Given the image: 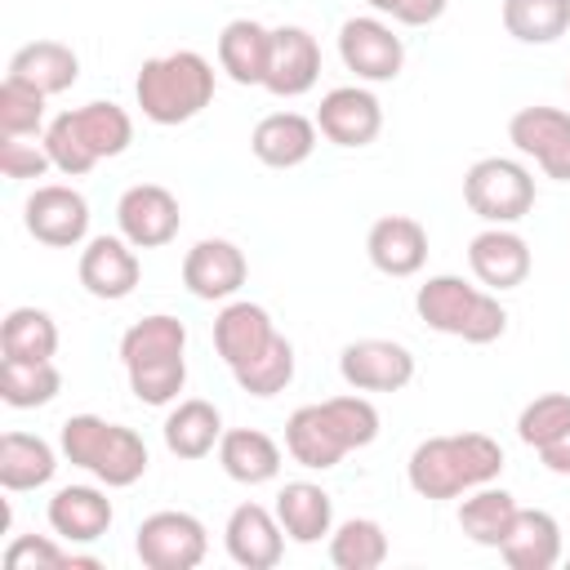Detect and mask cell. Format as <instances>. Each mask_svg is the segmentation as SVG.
<instances>
[{"mask_svg": "<svg viewBox=\"0 0 570 570\" xmlns=\"http://www.w3.org/2000/svg\"><path fill=\"white\" fill-rule=\"evenodd\" d=\"M503 450L485 432H454V436H428L414 445L405 463V481L419 499H459L476 485L499 481Z\"/></svg>", "mask_w": 570, "mask_h": 570, "instance_id": "obj_1", "label": "cell"}, {"mask_svg": "<svg viewBox=\"0 0 570 570\" xmlns=\"http://www.w3.org/2000/svg\"><path fill=\"white\" fill-rule=\"evenodd\" d=\"M187 325L178 316H142L120 338V365L129 374V392L142 405H169L178 401L187 383Z\"/></svg>", "mask_w": 570, "mask_h": 570, "instance_id": "obj_2", "label": "cell"}, {"mask_svg": "<svg viewBox=\"0 0 570 570\" xmlns=\"http://www.w3.org/2000/svg\"><path fill=\"white\" fill-rule=\"evenodd\" d=\"M40 142H45V151H49V160H53L58 174L80 178L98 160H111V156H120L134 142V120L116 102H85V107L58 111L45 125V138Z\"/></svg>", "mask_w": 570, "mask_h": 570, "instance_id": "obj_3", "label": "cell"}, {"mask_svg": "<svg viewBox=\"0 0 570 570\" xmlns=\"http://www.w3.org/2000/svg\"><path fill=\"white\" fill-rule=\"evenodd\" d=\"M134 98L151 125H187L214 98V67L196 49L147 58L134 80Z\"/></svg>", "mask_w": 570, "mask_h": 570, "instance_id": "obj_4", "label": "cell"}, {"mask_svg": "<svg viewBox=\"0 0 570 570\" xmlns=\"http://www.w3.org/2000/svg\"><path fill=\"white\" fill-rule=\"evenodd\" d=\"M58 450L71 468H85L89 476H98L111 490L134 485L147 472V445L134 428L125 423H107L98 414H71L58 428Z\"/></svg>", "mask_w": 570, "mask_h": 570, "instance_id": "obj_5", "label": "cell"}, {"mask_svg": "<svg viewBox=\"0 0 570 570\" xmlns=\"http://www.w3.org/2000/svg\"><path fill=\"white\" fill-rule=\"evenodd\" d=\"M414 312L428 330L463 338V343H494L508 330V312L494 289H476L463 276H428L414 294Z\"/></svg>", "mask_w": 570, "mask_h": 570, "instance_id": "obj_6", "label": "cell"}, {"mask_svg": "<svg viewBox=\"0 0 570 570\" xmlns=\"http://www.w3.org/2000/svg\"><path fill=\"white\" fill-rule=\"evenodd\" d=\"M463 200L490 227H508V223H521L534 209V178H530V169L521 160L481 156L463 174Z\"/></svg>", "mask_w": 570, "mask_h": 570, "instance_id": "obj_7", "label": "cell"}, {"mask_svg": "<svg viewBox=\"0 0 570 570\" xmlns=\"http://www.w3.org/2000/svg\"><path fill=\"white\" fill-rule=\"evenodd\" d=\"M134 552L147 570H196L209 552V534L191 512H151L134 534Z\"/></svg>", "mask_w": 570, "mask_h": 570, "instance_id": "obj_8", "label": "cell"}, {"mask_svg": "<svg viewBox=\"0 0 570 570\" xmlns=\"http://www.w3.org/2000/svg\"><path fill=\"white\" fill-rule=\"evenodd\" d=\"M116 227L134 249H160L183 227L178 196L169 187H160V183H134L116 200Z\"/></svg>", "mask_w": 570, "mask_h": 570, "instance_id": "obj_9", "label": "cell"}, {"mask_svg": "<svg viewBox=\"0 0 570 570\" xmlns=\"http://www.w3.org/2000/svg\"><path fill=\"white\" fill-rule=\"evenodd\" d=\"M27 232L49 249H76L89 236V200L67 183H40L22 205Z\"/></svg>", "mask_w": 570, "mask_h": 570, "instance_id": "obj_10", "label": "cell"}, {"mask_svg": "<svg viewBox=\"0 0 570 570\" xmlns=\"http://www.w3.org/2000/svg\"><path fill=\"white\" fill-rule=\"evenodd\" d=\"M338 58L356 80L383 85L396 80L405 67V45L383 18H347L338 27Z\"/></svg>", "mask_w": 570, "mask_h": 570, "instance_id": "obj_11", "label": "cell"}, {"mask_svg": "<svg viewBox=\"0 0 570 570\" xmlns=\"http://www.w3.org/2000/svg\"><path fill=\"white\" fill-rule=\"evenodd\" d=\"M508 138L548 178L570 183V111H561V107H521L508 120Z\"/></svg>", "mask_w": 570, "mask_h": 570, "instance_id": "obj_12", "label": "cell"}, {"mask_svg": "<svg viewBox=\"0 0 570 570\" xmlns=\"http://www.w3.org/2000/svg\"><path fill=\"white\" fill-rule=\"evenodd\" d=\"M338 374L352 392H401L414 379V356L392 338H356L338 352Z\"/></svg>", "mask_w": 570, "mask_h": 570, "instance_id": "obj_13", "label": "cell"}, {"mask_svg": "<svg viewBox=\"0 0 570 570\" xmlns=\"http://www.w3.org/2000/svg\"><path fill=\"white\" fill-rule=\"evenodd\" d=\"M312 120L334 147H370L383 129V102L361 85H338L321 98Z\"/></svg>", "mask_w": 570, "mask_h": 570, "instance_id": "obj_14", "label": "cell"}, {"mask_svg": "<svg viewBox=\"0 0 570 570\" xmlns=\"http://www.w3.org/2000/svg\"><path fill=\"white\" fill-rule=\"evenodd\" d=\"M285 450L294 463L312 472H330L343 463V454H352V441L343 436L330 401H316V405H298L285 419Z\"/></svg>", "mask_w": 570, "mask_h": 570, "instance_id": "obj_15", "label": "cell"}, {"mask_svg": "<svg viewBox=\"0 0 570 570\" xmlns=\"http://www.w3.org/2000/svg\"><path fill=\"white\" fill-rule=\"evenodd\" d=\"M249 276V263L240 254V245L223 240V236H205L187 249L183 258V285L191 298H205V303H223L232 298Z\"/></svg>", "mask_w": 570, "mask_h": 570, "instance_id": "obj_16", "label": "cell"}, {"mask_svg": "<svg viewBox=\"0 0 570 570\" xmlns=\"http://www.w3.org/2000/svg\"><path fill=\"white\" fill-rule=\"evenodd\" d=\"M80 285L94 294V298H107V303H120L138 289V276H142V263L134 254V245L125 236H94L85 249H80Z\"/></svg>", "mask_w": 570, "mask_h": 570, "instance_id": "obj_17", "label": "cell"}, {"mask_svg": "<svg viewBox=\"0 0 570 570\" xmlns=\"http://www.w3.org/2000/svg\"><path fill=\"white\" fill-rule=\"evenodd\" d=\"M321 76V45L307 27H272V62L263 89L276 98H303Z\"/></svg>", "mask_w": 570, "mask_h": 570, "instance_id": "obj_18", "label": "cell"}, {"mask_svg": "<svg viewBox=\"0 0 570 570\" xmlns=\"http://www.w3.org/2000/svg\"><path fill=\"white\" fill-rule=\"evenodd\" d=\"M223 543L240 570H272L285 552V530H281L276 512H267L263 503H240L227 517Z\"/></svg>", "mask_w": 570, "mask_h": 570, "instance_id": "obj_19", "label": "cell"}, {"mask_svg": "<svg viewBox=\"0 0 570 570\" xmlns=\"http://www.w3.org/2000/svg\"><path fill=\"white\" fill-rule=\"evenodd\" d=\"M468 267H472V276H476L485 289H494V294L517 289V285H525V276H530V245H525L512 227H485V232H476L472 245H468Z\"/></svg>", "mask_w": 570, "mask_h": 570, "instance_id": "obj_20", "label": "cell"}, {"mask_svg": "<svg viewBox=\"0 0 570 570\" xmlns=\"http://www.w3.org/2000/svg\"><path fill=\"white\" fill-rule=\"evenodd\" d=\"M365 254L383 276H414L428 263V232L410 214H383L365 236Z\"/></svg>", "mask_w": 570, "mask_h": 570, "instance_id": "obj_21", "label": "cell"}, {"mask_svg": "<svg viewBox=\"0 0 570 570\" xmlns=\"http://www.w3.org/2000/svg\"><path fill=\"white\" fill-rule=\"evenodd\" d=\"M45 517H49V530L62 543H94V539H102L111 530L116 512H111V499L102 490H94V485H62L49 499Z\"/></svg>", "mask_w": 570, "mask_h": 570, "instance_id": "obj_22", "label": "cell"}, {"mask_svg": "<svg viewBox=\"0 0 570 570\" xmlns=\"http://www.w3.org/2000/svg\"><path fill=\"white\" fill-rule=\"evenodd\" d=\"M316 120L298 116V111H272L254 125L249 134V151L267 165V169H294L316 151Z\"/></svg>", "mask_w": 570, "mask_h": 570, "instance_id": "obj_23", "label": "cell"}, {"mask_svg": "<svg viewBox=\"0 0 570 570\" xmlns=\"http://www.w3.org/2000/svg\"><path fill=\"white\" fill-rule=\"evenodd\" d=\"M272 338H276V325H272L267 307H258V303H249V298H236V303H227V307L214 316V347H218V356L227 361V370L254 361Z\"/></svg>", "mask_w": 570, "mask_h": 570, "instance_id": "obj_24", "label": "cell"}, {"mask_svg": "<svg viewBox=\"0 0 570 570\" xmlns=\"http://www.w3.org/2000/svg\"><path fill=\"white\" fill-rule=\"evenodd\" d=\"M512 570H552L561 561V525L543 508H517L508 539L499 543Z\"/></svg>", "mask_w": 570, "mask_h": 570, "instance_id": "obj_25", "label": "cell"}, {"mask_svg": "<svg viewBox=\"0 0 570 570\" xmlns=\"http://www.w3.org/2000/svg\"><path fill=\"white\" fill-rule=\"evenodd\" d=\"M4 76L27 80V85L40 89L45 98H53V94H67V89L80 80V58H76V49L62 45V40H31V45H22V49L9 58V71H4Z\"/></svg>", "mask_w": 570, "mask_h": 570, "instance_id": "obj_26", "label": "cell"}, {"mask_svg": "<svg viewBox=\"0 0 570 570\" xmlns=\"http://www.w3.org/2000/svg\"><path fill=\"white\" fill-rule=\"evenodd\" d=\"M272 62V31L254 18H232L218 31V67L236 85H263Z\"/></svg>", "mask_w": 570, "mask_h": 570, "instance_id": "obj_27", "label": "cell"}, {"mask_svg": "<svg viewBox=\"0 0 570 570\" xmlns=\"http://www.w3.org/2000/svg\"><path fill=\"white\" fill-rule=\"evenodd\" d=\"M218 463L240 485H267L281 472V445L258 428H227L218 441Z\"/></svg>", "mask_w": 570, "mask_h": 570, "instance_id": "obj_28", "label": "cell"}, {"mask_svg": "<svg viewBox=\"0 0 570 570\" xmlns=\"http://www.w3.org/2000/svg\"><path fill=\"white\" fill-rule=\"evenodd\" d=\"M276 521L294 543H321L334 530V499L312 481H289L276 494Z\"/></svg>", "mask_w": 570, "mask_h": 570, "instance_id": "obj_29", "label": "cell"}, {"mask_svg": "<svg viewBox=\"0 0 570 570\" xmlns=\"http://www.w3.org/2000/svg\"><path fill=\"white\" fill-rule=\"evenodd\" d=\"M53 472H58V454L45 436H31V432H4L0 436V485L9 494L40 490L53 481Z\"/></svg>", "mask_w": 570, "mask_h": 570, "instance_id": "obj_30", "label": "cell"}, {"mask_svg": "<svg viewBox=\"0 0 570 570\" xmlns=\"http://www.w3.org/2000/svg\"><path fill=\"white\" fill-rule=\"evenodd\" d=\"M223 432L227 428H223L218 405L191 396V401H178L169 410V419H165V450L174 459H205L209 450H218Z\"/></svg>", "mask_w": 570, "mask_h": 570, "instance_id": "obj_31", "label": "cell"}, {"mask_svg": "<svg viewBox=\"0 0 570 570\" xmlns=\"http://www.w3.org/2000/svg\"><path fill=\"white\" fill-rule=\"evenodd\" d=\"M512 521H517V499L494 481L468 490L463 503H459V530L481 548H499L508 539Z\"/></svg>", "mask_w": 570, "mask_h": 570, "instance_id": "obj_32", "label": "cell"}, {"mask_svg": "<svg viewBox=\"0 0 570 570\" xmlns=\"http://www.w3.org/2000/svg\"><path fill=\"white\" fill-rule=\"evenodd\" d=\"M503 31L521 45H552L570 31V0H503Z\"/></svg>", "mask_w": 570, "mask_h": 570, "instance_id": "obj_33", "label": "cell"}, {"mask_svg": "<svg viewBox=\"0 0 570 570\" xmlns=\"http://www.w3.org/2000/svg\"><path fill=\"white\" fill-rule=\"evenodd\" d=\"M58 352V325L40 307H13L0 321V356L13 361H53Z\"/></svg>", "mask_w": 570, "mask_h": 570, "instance_id": "obj_34", "label": "cell"}, {"mask_svg": "<svg viewBox=\"0 0 570 570\" xmlns=\"http://www.w3.org/2000/svg\"><path fill=\"white\" fill-rule=\"evenodd\" d=\"M62 387V374L53 361H13V356H0V396L13 405V410H36V405H49Z\"/></svg>", "mask_w": 570, "mask_h": 570, "instance_id": "obj_35", "label": "cell"}, {"mask_svg": "<svg viewBox=\"0 0 570 570\" xmlns=\"http://www.w3.org/2000/svg\"><path fill=\"white\" fill-rule=\"evenodd\" d=\"M330 561L338 570H379L387 561V534L370 517H347L330 530Z\"/></svg>", "mask_w": 570, "mask_h": 570, "instance_id": "obj_36", "label": "cell"}, {"mask_svg": "<svg viewBox=\"0 0 570 570\" xmlns=\"http://www.w3.org/2000/svg\"><path fill=\"white\" fill-rule=\"evenodd\" d=\"M232 379H236V387L249 392V396H276V392H285L289 379H294V343H289L285 334H276L254 361L236 365Z\"/></svg>", "mask_w": 570, "mask_h": 570, "instance_id": "obj_37", "label": "cell"}, {"mask_svg": "<svg viewBox=\"0 0 570 570\" xmlns=\"http://www.w3.org/2000/svg\"><path fill=\"white\" fill-rule=\"evenodd\" d=\"M45 129V94L27 80H0V138H31Z\"/></svg>", "mask_w": 570, "mask_h": 570, "instance_id": "obj_38", "label": "cell"}, {"mask_svg": "<svg viewBox=\"0 0 570 570\" xmlns=\"http://www.w3.org/2000/svg\"><path fill=\"white\" fill-rule=\"evenodd\" d=\"M566 428H570V396H566V392H543V396H534V401L517 414V436H521V445H530V450H543V445L557 441Z\"/></svg>", "mask_w": 570, "mask_h": 570, "instance_id": "obj_39", "label": "cell"}, {"mask_svg": "<svg viewBox=\"0 0 570 570\" xmlns=\"http://www.w3.org/2000/svg\"><path fill=\"white\" fill-rule=\"evenodd\" d=\"M58 539V534H53ZM45 534H18L4 548V570H62V566H98V557H80Z\"/></svg>", "mask_w": 570, "mask_h": 570, "instance_id": "obj_40", "label": "cell"}, {"mask_svg": "<svg viewBox=\"0 0 570 570\" xmlns=\"http://www.w3.org/2000/svg\"><path fill=\"white\" fill-rule=\"evenodd\" d=\"M330 410H334L343 436L352 441V450H365L379 436V410L365 396H330Z\"/></svg>", "mask_w": 570, "mask_h": 570, "instance_id": "obj_41", "label": "cell"}, {"mask_svg": "<svg viewBox=\"0 0 570 570\" xmlns=\"http://www.w3.org/2000/svg\"><path fill=\"white\" fill-rule=\"evenodd\" d=\"M45 169H53L45 142H27V138H0V174L22 183V178H45Z\"/></svg>", "mask_w": 570, "mask_h": 570, "instance_id": "obj_42", "label": "cell"}, {"mask_svg": "<svg viewBox=\"0 0 570 570\" xmlns=\"http://www.w3.org/2000/svg\"><path fill=\"white\" fill-rule=\"evenodd\" d=\"M445 4H450V0H401L392 18L405 22V27H428V22H436V18L445 13Z\"/></svg>", "mask_w": 570, "mask_h": 570, "instance_id": "obj_43", "label": "cell"}, {"mask_svg": "<svg viewBox=\"0 0 570 570\" xmlns=\"http://www.w3.org/2000/svg\"><path fill=\"white\" fill-rule=\"evenodd\" d=\"M539 459H543V468H548V472L570 476V428H566L557 441H548V445L539 450Z\"/></svg>", "mask_w": 570, "mask_h": 570, "instance_id": "obj_44", "label": "cell"}, {"mask_svg": "<svg viewBox=\"0 0 570 570\" xmlns=\"http://www.w3.org/2000/svg\"><path fill=\"white\" fill-rule=\"evenodd\" d=\"M365 4H370V9H379V13H396V4H401V0H365Z\"/></svg>", "mask_w": 570, "mask_h": 570, "instance_id": "obj_45", "label": "cell"}]
</instances>
